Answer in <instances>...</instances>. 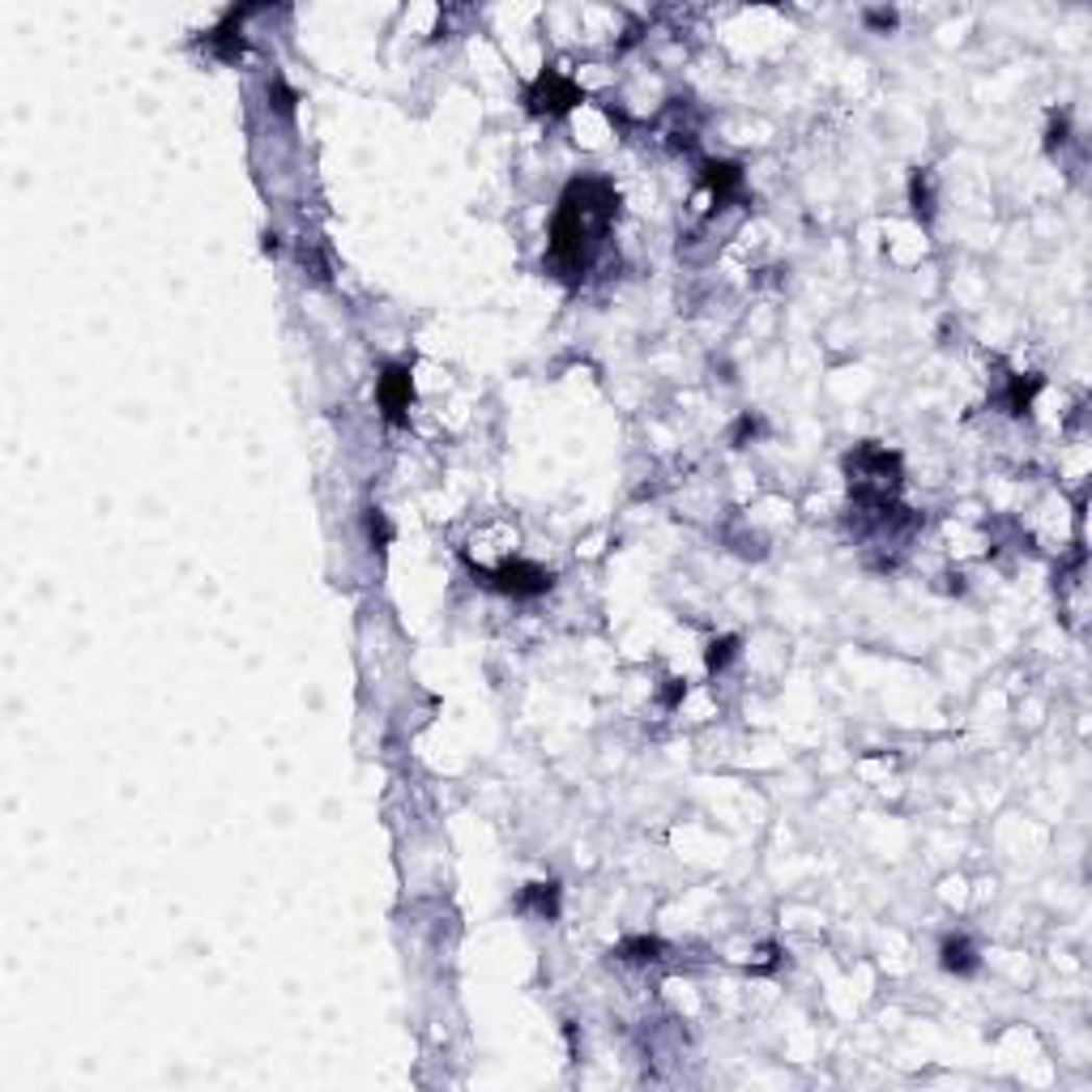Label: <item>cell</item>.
<instances>
[{
    "mask_svg": "<svg viewBox=\"0 0 1092 1092\" xmlns=\"http://www.w3.org/2000/svg\"><path fill=\"white\" fill-rule=\"evenodd\" d=\"M760 436V419L755 415H743L739 423H735V431H730V440H735V448H743L747 440H755Z\"/></svg>",
    "mask_w": 1092,
    "mask_h": 1092,
    "instance_id": "15",
    "label": "cell"
},
{
    "mask_svg": "<svg viewBox=\"0 0 1092 1092\" xmlns=\"http://www.w3.org/2000/svg\"><path fill=\"white\" fill-rule=\"evenodd\" d=\"M853 504H892L900 491V457L884 444H858L845 457Z\"/></svg>",
    "mask_w": 1092,
    "mask_h": 1092,
    "instance_id": "2",
    "label": "cell"
},
{
    "mask_svg": "<svg viewBox=\"0 0 1092 1092\" xmlns=\"http://www.w3.org/2000/svg\"><path fill=\"white\" fill-rule=\"evenodd\" d=\"M939 965L947 973H955V977H973L982 969V955H977V947L965 935H947L943 947H939Z\"/></svg>",
    "mask_w": 1092,
    "mask_h": 1092,
    "instance_id": "8",
    "label": "cell"
},
{
    "mask_svg": "<svg viewBox=\"0 0 1092 1092\" xmlns=\"http://www.w3.org/2000/svg\"><path fill=\"white\" fill-rule=\"evenodd\" d=\"M739 636H721V641H713L709 645V653H704V662H709V674H721L725 666H730L735 657H739Z\"/></svg>",
    "mask_w": 1092,
    "mask_h": 1092,
    "instance_id": "13",
    "label": "cell"
},
{
    "mask_svg": "<svg viewBox=\"0 0 1092 1092\" xmlns=\"http://www.w3.org/2000/svg\"><path fill=\"white\" fill-rule=\"evenodd\" d=\"M1037 393H1041V376H1012V384L1003 393V409L1020 419V415H1028V409H1033Z\"/></svg>",
    "mask_w": 1092,
    "mask_h": 1092,
    "instance_id": "11",
    "label": "cell"
},
{
    "mask_svg": "<svg viewBox=\"0 0 1092 1092\" xmlns=\"http://www.w3.org/2000/svg\"><path fill=\"white\" fill-rule=\"evenodd\" d=\"M909 205H914V218L922 226H930L935 218V184H930V171H914V179H909Z\"/></svg>",
    "mask_w": 1092,
    "mask_h": 1092,
    "instance_id": "10",
    "label": "cell"
},
{
    "mask_svg": "<svg viewBox=\"0 0 1092 1092\" xmlns=\"http://www.w3.org/2000/svg\"><path fill=\"white\" fill-rule=\"evenodd\" d=\"M867 26H875V30H892V26H896V9H867Z\"/></svg>",
    "mask_w": 1092,
    "mask_h": 1092,
    "instance_id": "16",
    "label": "cell"
},
{
    "mask_svg": "<svg viewBox=\"0 0 1092 1092\" xmlns=\"http://www.w3.org/2000/svg\"><path fill=\"white\" fill-rule=\"evenodd\" d=\"M580 103V90L572 77H564L560 69H546L529 90H525V107L533 116H568Z\"/></svg>",
    "mask_w": 1092,
    "mask_h": 1092,
    "instance_id": "4",
    "label": "cell"
},
{
    "mask_svg": "<svg viewBox=\"0 0 1092 1092\" xmlns=\"http://www.w3.org/2000/svg\"><path fill=\"white\" fill-rule=\"evenodd\" d=\"M248 14H252V9H226L222 22L205 34V52L218 56V60H226V65H235V60L244 56V18H248Z\"/></svg>",
    "mask_w": 1092,
    "mask_h": 1092,
    "instance_id": "6",
    "label": "cell"
},
{
    "mask_svg": "<svg viewBox=\"0 0 1092 1092\" xmlns=\"http://www.w3.org/2000/svg\"><path fill=\"white\" fill-rule=\"evenodd\" d=\"M615 218H619V193L611 179L602 175L572 179L560 197V209L551 222V248H546V265H551L555 278L572 287L585 278L594 256L602 252Z\"/></svg>",
    "mask_w": 1092,
    "mask_h": 1092,
    "instance_id": "1",
    "label": "cell"
},
{
    "mask_svg": "<svg viewBox=\"0 0 1092 1092\" xmlns=\"http://www.w3.org/2000/svg\"><path fill=\"white\" fill-rule=\"evenodd\" d=\"M517 909H521V914H533L538 922H555V918H560V884L551 879V884H529V888H521Z\"/></svg>",
    "mask_w": 1092,
    "mask_h": 1092,
    "instance_id": "9",
    "label": "cell"
},
{
    "mask_svg": "<svg viewBox=\"0 0 1092 1092\" xmlns=\"http://www.w3.org/2000/svg\"><path fill=\"white\" fill-rule=\"evenodd\" d=\"M662 951H666V943H662V939H649V935L623 939V943L615 947V955H619V961H631V965H649V961H662Z\"/></svg>",
    "mask_w": 1092,
    "mask_h": 1092,
    "instance_id": "12",
    "label": "cell"
},
{
    "mask_svg": "<svg viewBox=\"0 0 1092 1092\" xmlns=\"http://www.w3.org/2000/svg\"><path fill=\"white\" fill-rule=\"evenodd\" d=\"M470 576L487 589H495V594H504V598H542V594H551V585H555V572H546L529 560H504L499 568H478L474 560H466Z\"/></svg>",
    "mask_w": 1092,
    "mask_h": 1092,
    "instance_id": "3",
    "label": "cell"
},
{
    "mask_svg": "<svg viewBox=\"0 0 1092 1092\" xmlns=\"http://www.w3.org/2000/svg\"><path fill=\"white\" fill-rule=\"evenodd\" d=\"M700 179L709 184V193H713L717 205H730V201L743 193V167H739V163H704V167H700Z\"/></svg>",
    "mask_w": 1092,
    "mask_h": 1092,
    "instance_id": "7",
    "label": "cell"
},
{
    "mask_svg": "<svg viewBox=\"0 0 1092 1092\" xmlns=\"http://www.w3.org/2000/svg\"><path fill=\"white\" fill-rule=\"evenodd\" d=\"M682 696H688V682H682V678H670V688L662 692V704H666V709H674Z\"/></svg>",
    "mask_w": 1092,
    "mask_h": 1092,
    "instance_id": "17",
    "label": "cell"
},
{
    "mask_svg": "<svg viewBox=\"0 0 1092 1092\" xmlns=\"http://www.w3.org/2000/svg\"><path fill=\"white\" fill-rule=\"evenodd\" d=\"M368 538H372V546H389V538H393V525L384 521L380 508H368Z\"/></svg>",
    "mask_w": 1092,
    "mask_h": 1092,
    "instance_id": "14",
    "label": "cell"
},
{
    "mask_svg": "<svg viewBox=\"0 0 1092 1092\" xmlns=\"http://www.w3.org/2000/svg\"><path fill=\"white\" fill-rule=\"evenodd\" d=\"M376 401L384 409L389 427L405 423V409H409V401H415V376H409V363H384V372L376 380Z\"/></svg>",
    "mask_w": 1092,
    "mask_h": 1092,
    "instance_id": "5",
    "label": "cell"
}]
</instances>
